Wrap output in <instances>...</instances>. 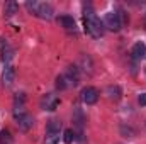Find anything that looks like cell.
<instances>
[{"label":"cell","mask_w":146,"mask_h":144,"mask_svg":"<svg viewBox=\"0 0 146 144\" xmlns=\"http://www.w3.org/2000/svg\"><path fill=\"white\" fill-rule=\"evenodd\" d=\"M104 27L109 29L112 32H119L122 29V20H121V15L117 10H110L106 14L104 17Z\"/></svg>","instance_id":"3957f363"},{"label":"cell","mask_w":146,"mask_h":144,"mask_svg":"<svg viewBox=\"0 0 146 144\" xmlns=\"http://www.w3.org/2000/svg\"><path fill=\"white\" fill-rule=\"evenodd\" d=\"M80 98L85 105H94L99 100V90L95 87H85L80 92Z\"/></svg>","instance_id":"277c9868"},{"label":"cell","mask_w":146,"mask_h":144,"mask_svg":"<svg viewBox=\"0 0 146 144\" xmlns=\"http://www.w3.org/2000/svg\"><path fill=\"white\" fill-rule=\"evenodd\" d=\"M0 56H2V61L9 66V63L12 61L14 58V48L5 41V39H0Z\"/></svg>","instance_id":"52a82bcc"},{"label":"cell","mask_w":146,"mask_h":144,"mask_svg":"<svg viewBox=\"0 0 146 144\" xmlns=\"http://www.w3.org/2000/svg\"><path fill=\"white\" fill-rule=\"evenodd\" d=\"M10 143H12V136L7 129H3L0 132V144H10Z\"/></svg>","instance_id":"e0dca14e"},{"label":"cell","mask_w":146,"mask_h":144,"mask_svg":"<svg viewBox=\"0 0 146 144\" xmlns=\"http://www.w3.org/2000/svg\"><path fill=\"white\" fill-rule=\"evenodd\" d=\"M39 104H41V108L42 110L53 112V110H56V107L60 105V97L56 93H46V95H42V98H41Z\"/></svg>","instance_id":"5b68a950"},{"label":"cell","mask_w":146,"mask_h":144,"mask_svg":"<svg viewBox=\"0 0 146 144\" xmlns=\"http://www.w3.org/2000/svg\"><path fill=\"white\" fill-rule=\"evenodd\" d=\"M106 93H107L109 100H114V102L121 100V97H122V90H121L119 85H109V87L106 88Z\"/></svg>","instance_id":"7c38bea8"},{"label":"cell","mask_w":146,"mask_h":144,"mask_svg":"<svg viewBox=\"0 0 146 144\" xmlns=\"http://www.w3.org/2000/svg\"><path fill=\"white\" fill-rule=\"evenodd\" d=\"M14 81H15V70L9 65V66L3 68V73H2V83H3V87H12Z\"/></svg>","instance_id":"30bf717a"},{"label":"cell","mask_w":146,"mask_h":144,"mask_svg":"<svg viewBox=\"0 0 146 144\" xmlns=\"http://www.w3.org/2000/svg\"><path fill=\"white\" fill-rule=\"evenodd\" d=\"M58 22H60L66 31H75V27H76L75 19H73L72 15H60V17H58Z\"/></svg>","instance_id":"9a60e30c"},{"label":"cell","mask_w":146,"mask_h":144,"mask_svg":"<svg viewBox=\"0 0 146 144\" xmlns=\"http://www.w3.org/2000/svg\"><path fill=\"white\" fill-rule=\"evenodd\" d=\"M26 114V95L24 93H15L14 98V117Z\"/></svg>","instance_id":"9c48e42d"},{"label":"cell","mask_w":146,"mask_h":144,"mask_svg":"<svg viewBox=\"0 0 146 144\" xmlns=\"http://www.w3.org/2000/svg\"><path fill=\"white\" fill-rule=\"evenodd\" d=\"M131 54L134 59L141 61V59H146V44L145 42H136L131 49Z\"/></svg>","instance_id":"8fae6325"},{"label":"cell","mask_w":146,"mask_h":144,"mask_svg":"<svg viewBox=\"0 0 146 144\" xmlns=\"http://www.w3.org/2000/svg\"><path fill=\"white\" fill-rule=\"evenodd\" d=\"M46 131H61V122H60V120H54V119L49 120Z\"/></svg>","instance_id":"d6986e66"},{"label":"cell","mask_w":146,"mask_h":144,"mask_svg":"<svg viewBox=\"0 0 146 144\" xmlns=\"http://www.w3.org/2000/svg\"><path fill=\"white\" fill-rule=\"evenodd\" d=\"M78 70L85 75H92L94 73V61L90 56L87 54H82L80 56V61H78Z\"/></svg>","instance_id":"ba28073f"},{"label":"cell","mask_w":146,"mask_h":144,"mask_svg":"<svg viewBox=\"0 0 146 144\" xmlns=\"http://www.w3.org/2000/svg\"><path fill=\"white\" fill-rule=\"evenodd\" d=\"M138 104H139L141 107H146V93H141V95L138 97Z\"/></svg>","instance_id":"ffe728a7"},{"label":"cell","mask_w":146,"mask_h":144,"mask_svg":"<svg viewBox=\"0 0 146 144\" xmlns=\"http://www.w3.org/2000/svg\"><path fill=\"white\" fill-rule=\"evenodd\" d=\"M15 122H17V127L22 131V132H27L33 129L34 126V117L31 114H21V115H15Z\"/></svg>","instance_id":"8992f818"},{"label":"cell","mask_w":146,"mask_h":144,"mask_svg":"<svg viewBox=\"0 0 146 144\" xmlns=\"http://www.w3.org/2000/svg\"><path fill=\"white\" fill-rule=\"evenodd\" d=\"M17 12H19V3L17 2H14V0L5 2V5H3V15L5 17H14Z\"/></svg>","instance_id":"4fadbf2b"},{"label":"cell","mask_w":146,"mask_h":144,"mask_svg":"<svg viewBox=\"0 0 146 144\" xmlns=\"http://www.w3.org/2000/svg\"><path fill=\"white\" fill-rule=\"evenodd\" d=\"M26 7H27V10L31 12V14H34L36 17L39 19H42V20H51L53 17H54V9H53V5L51 3H48V2H37V0H29L27 3H26Z\"/></svg>","instance_id":"7a4b0ae2"},{"label":"cell","mask_w":146,"mask_h":144,"mask_svg":"<svg viewBox=\"0 0 146 144\" xmlns=\"http://www.w3.org/2000/svg\"><path fill=\"white\" fill-rule=\"evenodd\" d=\"M83 26H85V31L94 39H99L104 36V29H106L104 22L97 17L92 5H85V9H83Z\"/></svg>","instance_id":"6da1fadb"},{"label":"cell","mask_w":146,"mask_h":144,"mask_svg":"<svg viewBox=\"0 0 146 144\" xmlns=\"http://www.w3.org/2000/svg\"><path fill=\"white\" fill-rule=\"evenodd\" d=\"M121 136H124V137H134V136H136V131H134L131 126L122 124V126H121Z\"/></svg>","instance_id":"2e32d148"},{"label":"cell","mask_w":146,"mask_h":144,"mask_svg":"<svg viewBox=\"0 0 146 144\" xmlns=\"http://www.w3.org/2000/svg\"><path fill=\"white\" fill-rule=\"evenodd\" d=\"M60 139H61V132L60 131H46L42 144H58Z\"/></svg>","instance_id":"5bb4252c"},{"label":"cell","mask_w":146,"mask_h":144,"mask_svg":"<svg viewBox=\"0 0 146 144\" xmlns=\"http://www.w3.org/2000/svg\"><path fill=\"white\" fill-rule=\"evenodd\" d=\"M63 141H65V144H72L73 141H75V132H73L72 129H66V131H65Z\"/></svg>","instance_id":"ac0fdd59"}]
</instances>
